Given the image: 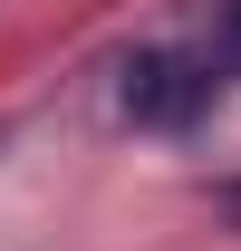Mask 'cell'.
<instances>
[{
	"mask_svg": "<svg viewBox=\"0 0 241 251\" xmlns=\"http://www.w3.org/2000/svg\"><path fill=\"white\" fill-rule=\"evenodd\" d=\"M212 87H222V68H212V49H135V58L116 68V106L135 126H193L212 106Z\"/></svg>",
	"mask_w": 241,
	"mask_h": 251,
	"instance_id": "obj_1",
	"label": "cell"
},
{
	"mask_svg": "<svg viewBox=\"0 0 241 251\" xmlns=\"http://www.w3.org/2000/svg\"><path fill=\"white\" fill-rule=\"evenodd\" d=\"M212 68L241 77V0H222V29H212Z\"/></svg>",
	"mask_w": 241,
	"mask_h": 251,
	"instance_id": "obj_2",
	"label": "cell"
},
{
	"mask_svg": "<svg viewBox=\"0 0 241 251\" xmlns=\"http://www.w3.org/2000/svg\"><path fill=\"white\" fill-rule=\"evenodd\" d=\"M222 222H232V232H241V174H232V184H222Z\"/></svg>",
	"mask_w": 241,
	"mask_h": 251,
	"instance_id": "obj_3",
	"label": "cell"
}]
</instances>
